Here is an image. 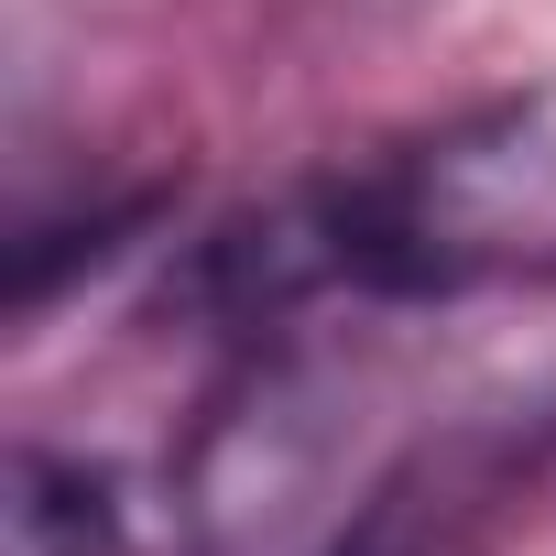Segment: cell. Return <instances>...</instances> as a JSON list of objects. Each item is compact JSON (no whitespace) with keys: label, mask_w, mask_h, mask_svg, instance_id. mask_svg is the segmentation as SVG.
Returning a JSON list of instances; mask_svg holds the SVG:
<instances>
[{"label":"cell","mask_w":556,"mask_h":556,"mask_svg":"<svg viewBox=\"0 0 556 556\" xmlns=\"http://www.w3.org/2000/svg\"><path fill=\"white\" fill-rule=\"evenodd\" d=\"M12 556H121V502L88 458L23 447L12 458Z\"/></svg>","instance_id":"obj_1"}]
</instances>
